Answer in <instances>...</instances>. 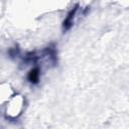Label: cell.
Returning <instances> with one entry per match:
<instances>
[{
	"label": "cell",
	"instance_id": "1",
	"mask_svg": "<svg viewBox=\"0 0 129 129\" xmlns=\"http://www.w3.org/2000/svg\"><path fill=\"white\" fill-rule=\"evenodd\" d=\"M77 10H78V6L74 7V9H72V10L68 13L66 19L63 20V24H62L64 30H68V29H70V28L72 27V25H73V19H74V16H75Z\"/></svg>",
	"mask_w": 129,
	"mask_h": 129
},
{
	"label": "cell",
	"instance_id": "2",
	"mask_svg": "<svg viewBox=\"0 0 129 129\" xmlns=\"http://www.w3.org/2000/svg\"><path fill=\"white\" fill-rule=\"evenodd\" d=\"M27 79L30 83L32 84H37L39 81V69L38 68H34L32 69L28 75H27Z\"/></svg>",
	"mask_w": 129,
	"mask_h": 129
}]
</instances>
